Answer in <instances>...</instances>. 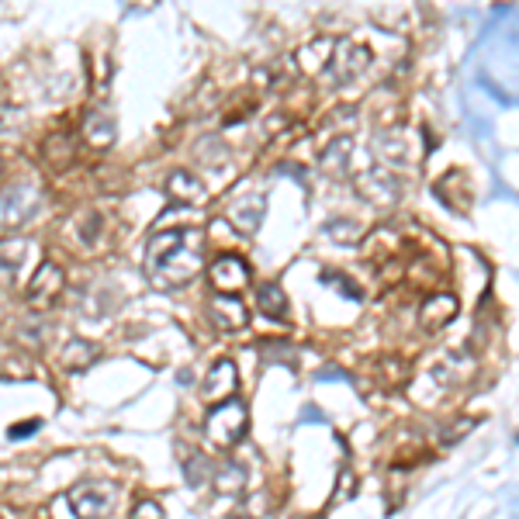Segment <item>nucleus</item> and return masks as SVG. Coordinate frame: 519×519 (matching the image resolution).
<instances>
[{
	"instance_id": "24",
	"label": "nucleus",
	"mask_w": 519,
	"mask_h": 519,
	"mask_svg": "<svg viewBox=\"0 0 519 519\" xmlns=\"http://www.w3.org/2000/svg\"><path fill=\"white\" fill-rule=\"evenodd\" d=\"M326 232L333 239H343V243H357V239L364 236V229H360L357 222H346V218H343V222H329Z\"/></svg>"
},
{
	"instance_id": "1",
	"label": "nucleus",
	"mask_w": 519,
	"mask_h": 519,
	"mask_svg": "<svg viewBox=\"0 0 519 519\" xmlns=\"http://www.w3.org/2000/svg\"><path fill=\"white\" fill-rule=\"evenodd\" d=\"M142 270H146V281L156 291H173L191 284L205 270V232L198 225L153 232V239L146 243Z\"/></svg>"
},
{
	"instance_id": "9",
	"label": "nucleus",
	"mask_w": 519,
	"mask_h": 519,
	"mask_svg": "<svg viewBox=\"0 0 519 519\" xmlns=\"http://www.w3.org/2000/svg\"><path fill=\"white\" fill-rule=\"evenodd\" d=\"M39 253V246L25 236H4L0 239V291H11L18 284L21 270L28 267V260Z\"/></svg>"
},
{
	"instance_id": "29",
	"label": "nucleus",
	"mask_w": 519,
	"mask_h": 519,
	"mask_svg": "<svg viewBox=\"0 0 519 519\" xmlns=\"http://www.w3.org/2000/svg\"><path fill=\"white\" fill-rule=\"evenodd\" d=\"M39 419H32V423H25V426H14L11 430V436H28V433H39Z\"/></svg>"
},
{
	"instance_id": "18",
	"label": "nucleus",
	"mask_w": 519,
	"mask_h": 519,
	"mask_svg": "<svg viewBox=\"0 0 519 519\" xmlns=\"http://www.w3.org/2000/svg\"><path fill=\"white\" fill-rule=\"evenodd\" d=\"M454 315H457V298L454 295H433L430 302L419 308V326L436 333V329L450 326Z\"/></svg>"
},
{
	"instance_id": "31",
	"label": "nucleus",
	"mask_w": 519,
	"mask_h": 519,
	"mask_svg": "<svg viewBox=\"0 0 519 519\" xmlns=\"http://www.w3.org/2000/svg\"><path fill=\"white\" fill-rule=\"evenodd\" d=\"M0 519H4V516H0Z\"/></svg>"
},
{
	"instance_id": "25",
	"label": "nucleus",
	"mask_w": 519,
	"mask_h": 519,
	"mask_svg": "<svg viewBox=\"0 0 519 519\" xmlns=\"http://www.w3.org/2000/svg\"><path fill=\"white\" fill-rule=\"evenodd\" d=\"M471 430H475V419H471V416L457 419L454 426H447V430H443V436H440V440H443V447H454V443H461L464 436H468Z\"/></svg>"
},
{
	"instance_id": "20",
	"label": "nucleus",
	"mask_w": 519,
	"mask_h": 519,
	"mask_svg": "<svg viewBox=\"0 0 519 519\" xmlns=\"http://www.w3.org/2000/svg\"><path fill=\"white\" fill-rule=\"evenodd\" d=\"M212 485H215L218 495L239 499V495L246 492V485H250V475H246V468L239 461H225L222 468L212 471Z\"/></svg>"
},
{
	"instance_id": "15",
	"label": "nucleus",
	"mask_w": 519,
	"mask_h": 519,
	"mask_svg": "<svg viewBox=\"0 0 519 519\" xmlns=\"http://www.w3.org/2000/svg\"><path fill=\"white\" fill-rule=\"evenodd\" d=\"M263 215H267V194H243V198H236L229 205V218L232 225H236L239 232H257Z\"/></svg>"
},
{
	"instance_id": "13",
	"label": "nucleus",
	"mask_w": 519,
	"mask_h": 519,
	"mask_svg": "<svg viewBox=\"0 0 519 519\" xmlns=\"http://www.w3.org/2000/svg\"><path fill=\"white\" fill-rule=\"evenodd\" d=\"M167 194L177 201V205H191V208H198V205H205L208 201L205 180H201L198 173H191V170H173L167 177Z\"/></svg>"
},
{
	"instance_id": "12",
	"label": "nucleus",
	"mask_w": 519,
	"mask_h": 519,
	"mask_svg": "<svg viewBox=\"0 0 519 519\" xmlns=\"http://www.w3.org/2000/svg\"><path fill=\"white\" fill-rule=\"evenodd\" d=\"M208 319H212L222 333H236V329H246L250 312H246V305L239 302L236 295H212V302H208Z\"/></svg>"
},
{
	"instance_id": "2",
	"label": "nucleus",
	"mask_w": 519,
	"mask_h": 519,
	"mask_svg": "<svg viewBox=\"0 0 519 519\" xmlns=\"http://www.w3.org/2000/svg\"><path fill=\"white\" fill-rule=\"evenodd\" d=\"M250 430V409L243 398H229L222 405H212L205 419V443L212 450H232Z\"/></svg>"
},
{
	"instance_id": "21",
	"label": "nucleus",
	"mask_w": 519,
	"mask_h": 519,
	"mask_svg": "<svg viewBox=\"0 0 519 519\" xmlns=\"http://www.w3.org/2000/svg\"><path fill=\"white\" fill-rule=\"evenodd\" d=\"M257 308H260L263 315H267V319H274V322L288 319V295H284L281 284L263 281L260 288H257Z\"/></svg>"
},
{
	"instance_id": "6",
	"label": "nucleus",
	"mask_w": 519,
	"mask_h": 519,
	"mask_svg": "<svg viewBox=\"0 0 519 519\" xmlns=\"http://www.w3.org/2000/svg\"><path fill=\"white\" fill-rule=\"evenodd\" d=\"M42 205L39 187L32 184H11L0 194V229H21Z\"/></svg>"
},
{
	"instance_id": "17",
	"label": "nucleus",
	"mask_w": 519,
	"mask_h": 519,
	"mask_svg": "<svg viewBox=\"0 0 519 519\" xmlns=\"http://www.w3.org/2000/svg\"><path fill=\"white\" fill-rule=\"evenodd\" d=\"M350 163H353V139L350 135H336V139L319 153V167L326 170L329 177H350Z\"/></svg>"
},
{
	"instance_id": "5",
	"label": "nucleus",
	"mask_w": 519,
	"mask_h": 519,
	"mask_svg": "<svg viewBox=\"0 0 519 519\" xmlns=\"http://www.w3.org/2000/svg\"><path fill=\"white\" fill-rule=\"evenodd\" d=\"M353 187L360 191V198L371 201L374 208H391L402 201V180L385 167H367L353 177Z\"/></svg>"
},
{
	"instance_id": "4",
	"label": "nucleus",
	"mask_w": 519,
	"mask_h": 519,
	"mask_svg": "<svg viewBox=\"0 0 519 519\" xmlns=\"http://www.w3.org/2000/svg\"><path fill=\"white\" fill-rule=\"evenodd\" d=\"M371 59H374L371 45L353 42V39H336L333 59H329V66L322 77H326L329 87H346V84H353V80L364 77L367 66H371Z\"/></svg>"
},
{
	"instance_id": "30",
	"label": "nucleus",
	"mask_w": 519,
	"mask_h": 519,
	"mask_svg": "<svg viewBox=\"0 0 519 519\" xmlns=\"http://www.w3.org/2000/svg\"><path fill=\"white\" fill-rule=\"evenodd\" d=\"M0 173H4V160H0Z\"/></svg>"
},
{
	"instance_id": "23",
	"label": "nucleus",
	"mask_w": 519,
	"mask_h": 519,
	"mask_svg": "<svg viewBox=\"0 0 519 519\" xmlns=\"http://www.w3.org/2000/svg\"><path fill=\"white\" fill-rule=\"evenodd\" d=\"M184 475L191 488H205L212 481V464H208L205 454H187L184 457Z\"/></svg>"
},
{
	"instance_id": "22",
	"label": "nucleus",
	"mask_w": 519,
	"mask_h": 519,
	"mask_svg": "<svg viewBox=\"0 0 519 519\" xmlns=\"http://www.w3.org/2000/svg\"><path fill=\"white\" fill-rule=\"evenodd\" d=\"M42 156L49 163L56 160V170L70 167V163H73V142H70V135H49V139H45V146H42Z\"/></svg>"
},
{
	"instance_id": "11",
	"label": "nucleus",
	"mask_w": 519,
	"mask_h": 519,
	"mask_svg": "<svg viewBox=\"0 0 519 519\" xmlns=\"http://www.w3.org/2000/svg\"><path fill=\"white\" fill-rule=\"evenodd\" d=\"M236 388H239V371L232 360H218L212 371L205 374V385H201V398L208 405H222L229 398H236Z\"/></svg>"
},
{
	"instance_id": "26",
	"label": "nucleus",
	"mask_w": 519,
	"mask_h": 519,
	"mask_svg": "<svg viewBox=\"0 0 519 519\" xmlns=\"http://www.w3.org/2000/svg\"><path fill=\"white\" fill-rule=\"evenodd\" d=\"M129 519H167V513H163V506L156 499H139L132 506Z\"/></svg>"
},
{
	"instance_id": "3",
	"label": "nucleus",
	"mask_w": 519,
	"mask_h": 519,
	"mask_svg": "<svg viewBox=\"0 0 519 519\" xmlns=\"http://www.w3.org/2000/svg\"><path fill=\"white\" fill-rule=\"evenodd\" d=\"M66 502L77 519H108L118 502V485L108 478H84L66 492Z\"/></svg>"
},
{
	"instance_id": "8",
	"label": "nucleus",
	"mask_w": 519,
	"mask_h": 519,
	"mask_svg": "<svg viewBox=\"0 0 519 519\" xmlns=\"http://www.w3.org/2000/svg\"><path fill=\"white\" fill-rule=\"evenodd\" d=\"M63 288H66L63 267H59L56 260H42L39 267H35L32 281H28L25 298H28V305H35V308H52L59 302V295H63Z\"/></svg>"
},
{
	"instance_id": "19",
	"label": "nucleus",
	"mask_w": 519,
	"mask_h": 519,
	"mask_svg": "<svg viewBox=\"0 0 519 519\" xmlns=\"http://www.w3.org/2000/svg\"><path fill=\"white\" fill-rule=\"evenodd\" d=\"M118 135V125H115V115H108L104 108L90 111L84 118V139L90 142L94 149H108Z\"/></svg>"
},
{
	"instance_id": "10",
	"label": "nucleus",
	"mask_w": 519,
	"mask_h": 519,
	"mask_svg": "<svg viewBox=\"0 0 519 519\" xmlns=\"http://www.w3.org/2000/svg\"><path fill=\"white\" fill-rule=\"evenodd\" d=\"M208 277H212L218 295H236L239 288H246V284L253 281L250 263H246L243 257H236V253H222V257L208 267Z\"/></svg>"
},
{
	"instance_id": "27",
	"label": "nucleus",
	"mask_w": 519,
	"mask_h": 519,
	"mask_svg": "<svg viewBox=\"0 0 519 519\" xmlns=\"http://www.w3.org/2000/svg\"><path fill=\"white\" fill-rule=\"evenodd\" d=\"M97 232H101V215H97V212L84 215V225H80V236H84V243H94Z\"/></svg>"
},
{
	"instance_id": "7",
	"label": "nucleus",
	"mask_w": 519,
	"mask_h": 519,
	"mask_svg": "<svg viewBox=\"0 0 519 519\" xmlns=\"http://www.w3.org/2000/svg\"><path fill=\"white\" fill-rule=\"evenodd\" d=\"M419 135H412L409 129H385L378 135V153L381 160L391 163V167H416L419 160L426 156V146L423 142H416Z\"/></svg>"
},
{
	"instance_id": "14",
	"label": "nucleus",
	"mask_w": 519,
	"mask_h": 519,
	"mask_svg": "<svg viewBox=\"0 0 519 519\" xmlns=\"http://www.w3.org/2000/svg\"><path fill=\"white\" fill-rule=\"evenodd\" d=\"M333 49H336V39L319 35V39L305 42L302 49L295 52V66L305 73V77H322L326 66H329V59H333Z\"/></svg>"
},
{
	"instance_id": "28",
	"label": "nucleus",
	"mask_w": 519,
	"mask_h": 519,
	"mask_svg": "<svg viewBox=\"0 0 519 519\" xmlns=\"http://www.w3.org/2000/svg\"><path fill=\"white\" fill-rule=\"evenodd\" d=\"M326 284H333V288L336 291H343V295L346 298H360V288H353V284H350V277H336V274H326Z\"/></svg>"
},
{
	"instance_id": "16",
	"label": "nucleus",
	"mask_w": 519,
	"mask_h": 519,
	"mask_svg": "<svg viewBox=\"0 0 519 519\" xmlns=\"http://www.w3.org/2000/svg\"><path fill=\"white\" fill-rule=\"evenodd\" d=\"M97 357H101V346L84 340V336H73V340H66L63 350H59V367L77 374V371H87Z\"/></svg>"
}]
</instances>
